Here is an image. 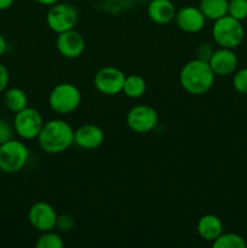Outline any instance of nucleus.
I'll use <instances>...</instances> for the list:
<instances>
[{"instance_id":"14","label":"nucleus","mask_w":247,"mask_h":248,"mask_svg":"<svg viewBox=\"0 0 247 248\" xmlns=\"http://www.w3.org/2000/svg\"><path fill=\"white\" fill-rule=\"evenodd\" d=\"M104 133L98 126L87 124L74 132V143L82 149H96L103 143Z\"/></svg>"},{"instance_id":"27","label":"nucleus","mask_w":247,"mask_h":248,"mask_svg":"<svg viewBox=\"0 0 247 248\" xmlns=\"http://www.w3.org/2000/svg\"><path fill=\"white\" fill-rule=\"evenodd\" d=\"M7 50V43H6V39L0 34V57L5 55Z\"/></svg>"},{"instance_id":"13","label":"nucleus","mask_w":247,"mask_h":248,"mask_svg":"<svg viewBox=\"0 0 247 248\" xmlns=\"http://www.w3.org/2000/svg\"><path fill=\"white\" fill-rule=\"evenodd\" d=\"M176 23L182 31L186 33H196L205 27L206 18L200 9L194 6H186L179 10L174 16Z\"/></svg>"},{"instance_id":"26","label":"nucleus","mask_w":247,"mask_h":248,"mask_svg":"<svg viewBox=\"0 0 247 248\" xmlns=\"http://www.w3.org/2000/svg\"><path fill=\"white\" fill-rule=\"evenodd\" d=\"M9 80H10L9 70H7V68L5 67L2 63H0V93L5 92V90H6L7 87V84H9Z\"/></svg>"},{"instance_id":"7","label":"nucleus","mask_w":247,"mask_h":248,"mask_svg":"<svg viewBox=\"0 0 247 248\" xmlns=\"http://www.w3.org/2000/svg\"><path fill=\"white\" fill-rule=\"evenodd\" d=\"M46 22L51 31L57 34L72 31L77 22V12L74 6L65 2L55 4L46 16Z\"/></svg>"},{"instance_id":"24","label":"nucleus","mask_w":247,"mask_h":248,"mask_svg":"<svg viewBox=\"0 0 247 248\" xmlns=\"http://www.w3.org/2000/svg\"><path fill=\"white\" fill-rule=\"evenodd\" d=\"M14 127L10 125L9 121L0 119V145L4 144L7 140H12L14 136Z\"/></svg>"},{"instance_id":"18","label":"nucleus","mask_w":247,"mask_h":248,"mask_svg":"<svg viewBox=\"0 0 247 248\" xmlns=\"http://www.w3.org/2000/svg\"><path fill=\"white\" fill-rule=\"evenodd\" d=\"M4 103L10 111L16 114L22 109L27 108L28 97L23 90L18 89V87H11L9 90H5Z\"/></svg>"},{"instance_id":"8","label":"nucleus","mask_w":247,"mask_h":248,"mask_svg":"<svg viewBox=\"0 0 247 248\" xmlns=\"http://www.w3.org/2000/svg\"><path fill=\"white\" fill-rule=\"evenodd\" d=\"M125 79V74L118 68L104 67L96 73L93 82L101 93L113 96L123 91Z\"/></svg>"},{"instance_id":"12","label":"nucleus","mask_w":247,"mask_h":248,"mask_svg":"<svg viewBox=\"0 0 247 248\" xmlns=\"http://www.w3.org/2000/svg\"><path fill=\"white\" fill-rule=\"evenodd\" d=\"M213 73L219 77H228L232 74L237 67V57L232 48L222 47L211 55L208 60Z\"/></svg>"},{"instance_id":"22","label":"nucleus","mask_w":247,"mask_h":248,"mask_svg":"<svg viewBox=\"0 0 247 248\" xmlns=\"http://www.w3.org/2000/svg\"><path fill=\"white\" fill-rule=\"evenodd\" d=\"M228 15L237 21L247 18V0H230L228 5Z\"/></svg>"},{"instance_id":"1","label":"nucleus","mask_w":247,"mask_h":248,"mask_svg":"<svg viewBox=\"0 0 247 248\" xmlns=\"http://www.w3.org/2000/svg\"><path fill=\"white\" fill-rule=\"evenodd\" d=\"M215 75L208 61L199 58L190 61L182 68L179 81L186 92L199 96L211 90L215 82Z\"/></svg>"},{"instance_id":"2","label":"nucleus","mask_w":247,"mask_h":248,"mask_svg":"<svg viewBox=\"0 0 247 248\" xmlns=\"http://www.w3.org/2000/svg\"><path fill=\"white\" fill-rule=\"evenodd\" d=\"M39 147L47 154L65 152L74 143V131L63 120H51L44 124L38 136Z\"/></svg>"},{"instance_id":"15","label":"nucleus","mask_w":247,"mask_h":248,"mask_svg":"<svg viewBox=\"0 0 247 248\" xmlns=\"http://www.w3.org/2000/svg\"><path fill=\"white\" fill-rule=\"evenodd\" d=\"M148 16L157 24L170 23L176 16V10L170 0H150Z\"/></svg>"},{"instance_id":"16","label":"nucleus","mask_w":247,"mask_h":248,"mask_svg":"<svg viewBox=\"0 0 247 248\" xmlns=\"http://www.w3.org/2000/svg\"><path fill=\"white\" fill-rule=\"evenodd\" d=\"M198 232L206 241H215L223 232V224L215 215H206L198 222Z\"/></svg>"},{"instance_id":"4","label":"nucleus","mask_w":247,"mask_h":248,"mask_svg":"<svg viewBox=\"0 0 247 248\" xmlns=\"http://www.w3.org/2000/svg\"><path fill=\"white\" fill-rule=\"evenodd\" d=\"M212 35L216 43L225 48H235L242 43L245 31L241 21L225 15L219 19H216L212 28Z\"/></svg>"},{"instance_id":"17","label":"nucleus","mask_w":247,"mask_h":248,"mask_svg":"<svg viewBox=\"0 0 247 248\" xmlns=\"http://www.w3.org/2000/svg\"><path fill=\"white\" fill-rule=\"evenodd\" d=\"M228 0H201L199 9L205 18L216 21L228 15Z\"/></svg>"},{"instance_id":"3","label":"nucleus","mask_w":247,"mask_h":248,"mask_svg":"<svg viewBox=\"0 0 247 248\" xmlns=\"http://www.w3.org/2000/svg\"><path fill=\"white\" fill-rule=\"evenodd\" d=\"M31 156L28 147L23 142L10 140L0 145V171L2 173H17L26 166Z\"/></svg>"},{"instance_id":"25","label":"nucleus","mask_w":247,"mask_h":248,"mask_svg":"<svg viewBox=\"0 0 247 248\" xmlns=\"http://www.w3.org/2000/svg\"><path fill=\"white\" fill-rule=\"evenodd\" d=\"M75 219L70 215H62L57 217V222H56V227L61 230V232H70L74 228Z\"/></svg>"},{"instance_id":"21","label":"nucleus","mask_w":247,"mask_h":248,"mask_svg":"<svg viewBox=\"0 0 247 248\" xmlns=\"http://www.w3.org/2000/svg\"><path fill=\"white\" fill-rule=\"evenodd\" d=\"M35 246L38 248H62L64 246V242L60 235L51 232L50 230V232H45V234L40 236Z\"/></svg>"},{"instance_id":"19","label":"nucleus","mask_w":247,"mask_h":248,"mask_svg":"<svg viewBox=\"0 0 247 248\" xmlns=\"http://www.w3.org/2000/svg\"><path fill=\"white\" fill-rule=\"evenodd\" d=\"M145 89H147V84L142 77L130 75V77H126L123 91L130 98H139L145 92Z\"/></svg>"},{"instance_id":"29","label":"nucleus","mask_w":247,"mask_h":248,"mask_svg":"<svg viewBox=\"0 0 247 248\" xmlns=\"http://www.w3.org/2000/svg\"><path fill=\"white\" fill-rule=\"evenodd\" d=\"M35 1H38L39 4L41 5H55L57 4L60 0H35Z\"/></svg>"},{"instance_id":"10","label":"nucleus","mask_w":247,"mask_h":248,"mask_svg":"<svg viewBox=\"0 0 247 248\" xmlns=\"http://www.w3.org/2000/svg\"><path fill=\"white\" fill-rule=\"evenodd\" d=\"M57 213L55 208L46 202H36L28 212V219L31 227L39 232H50L56 227Z\"/></svg>"},{"instance_id":"23","label":"nucleus","mask_w":247,"mask_h":248,"mask_svg":"<svg viewBox=\"0 0 247 248\" xmlns=\"http://www.w3.org/2000/svg\"><path fill=\"white\" fill-rule=\"evenodd\" d=\"M232 85L239 93L247 94V68L240 69L239 72L235 73Z\"/></svg>"},{"instance_id":"28","label":"nucleus","mask_w":247,"mask_h":248,"mask_svg":"<svg viewBox=\"0 0 247 248\" xmlns=\"http://www.w3.org/2000/svg\"><path fill=\"white\" fill-rule=\"evenodd\" d=\"M12 4H14V0H0V11L10 9Z\"/></svg>"},{"instance_id":"5","label":"nucleus","mask_w":247,"mask_h":248,"mask_svg":"<svg viewBox=\"0 0 247 248\" xmlns=\"http://www.w3.org/2000/svg\"><path fill=\"white\" fill-rule=\"evenodd\" d=\"M81 102V93L74 85L63 84L57 85L51 91L48 103L51 109L58 114H69L74 111Z\"/></svg>"},{"instance_id":"9","label":"nucleus","mask_w":247,"mask_h":248,"mask_svg":"<svg viewBox=\"0 0 247 248\" xmlns=\"http://www.w3.org/2000/svg\"><path fill=\"white\" fill-rule=\"evenodd\" d=\"M157 124V113L149 106L133 107L127 114V125L137 133L150 132Z\"/></svg>"},{"instance_id":"30","label":"nucleus","mask_w":247,"mask_h":248,"mask_svg":"<svg viewBox=\"0 0 247 248\" xmlns=\"http://www.w3.org/2000/svg\"><path fill=\"white\" fill-rule=\"evenodd\" d=\"M144 1H150V0H144Z\"/></svg>"},{"instance_id":"11","label":"nucleus","mask_w":247,"mask_h":248,"mask_svg":"<svg viewBox=\"0 0 247 248\" xmlns=\"http://www.w3.org/2000/svg\"><path fill=\"white\" fill-rule=\"evenodd\" d=\"M57 50L63 57L77 58L85 50V40L80 33L75 31H63L58 34L56 40Z\"/></svg>"},{"instance_id":"6","label":"nucleus","mask_w":247,"mask_h":248,"mask_svg":"<svg viewBox=\"0 0 247 248\" xmlns=\"http://www.w3.org/2000/svg\"><path fill=\"white\" fill-rule=\"evenodd\" d=\"M43 126V116L34 108L27 107L15 115L14 130L23 140L38 138Z\"/></svg>"},{"instance_id":"20","label":"nucleus","mask_w":247,"mask_h":248,"mask_svg":"<svg viewBox=\"0 0 247 248\" xmlns=\"http://www.w3.org/2000/svg\"><path fill=\"white\" fill-rule=\"evenodd\" d=\"M215 248H246L247 244L242 236L237 234H220L215 241H212Z\"/></svg>"}]
</instances>
